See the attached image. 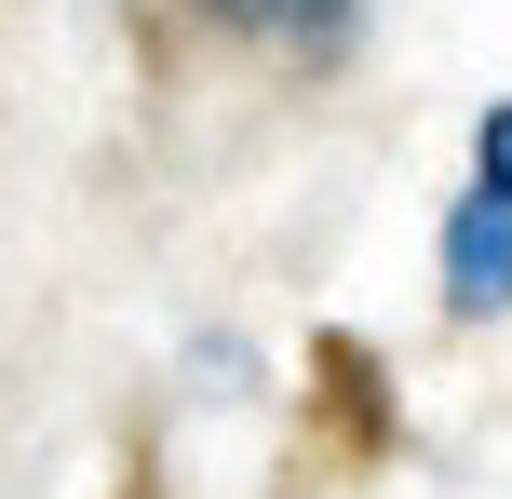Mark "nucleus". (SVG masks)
Returning <instances> with one entry per match:
<instances>
[{
    "label": "nucleus",
    "instance_id": "obj_1",
    "mask_svg": "<svg viewBox=\"0 0 512 499\" xmlns=\"http://www.w3.org/2000/svg\"><path fill=\"white\" fill-rule=\"evenodd\" d=\"M445 311L459 324L512 311V189H486V176L445 203Z\"/></svg>",
    "mask_w": 512,
    "mask_h": 499
},
{
    "label": "nucleus",
    "instance_id": "obj_2",
    "mask_svg": "<svg viewBox=\"0 0 512 499\" xmlns=\"http://www.w3.org/2000/svg\"><path fill=\"white\" fill-rule=\"evenodd\" d=\"M216 27H243V41H283V54H337L351 41V0H203Z\"/></svg>",
    "mask_w": 512,
    "mask_h": 499
},
{
    "label": "nucleus",
    "instance_id": "obj_3",
    "mask_svg": "<svg viewBox=\"0 0 512 499\" xmlns=\"http://www.w3.org/2000/svg\"><path fill=\"white\" fill-rule=\"evenodd\" d=\"M472 176H486V189H512V108H486V135H472Z\"/></svg>",
    "mask_w": 512,
    "mask_h": 499
}]
</instances>
